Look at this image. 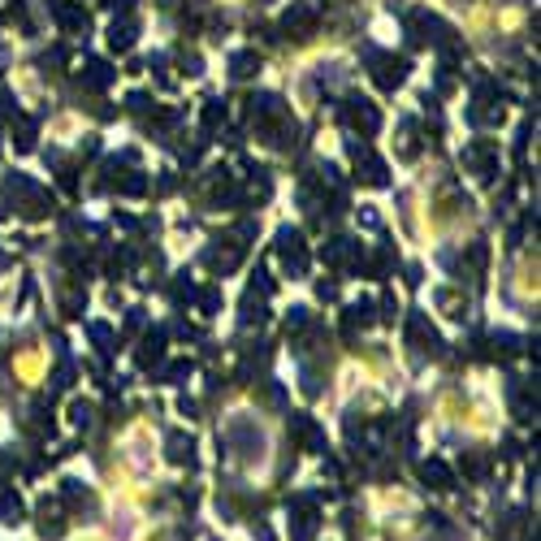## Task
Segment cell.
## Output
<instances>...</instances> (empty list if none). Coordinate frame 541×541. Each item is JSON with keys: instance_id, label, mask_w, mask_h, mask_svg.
<instances>
[{"instance_id": "obj_2", "label": "cell", "mask_w": 541, "mask_h": 541, "mask_svg": "<svg viewBox=\"0 0 541 541\" xmlns=\"http://www.w3.org/2000/svg\"><path fill=\"white\" fill-rule=\"evenodd\" d=\"M143 541H174V537H169V532H165V528H156V537H152V532H147V537H143Z\"/></svg>"}, {"instance_id": "obj_1", "label": "cell", "mask_w": 541, "mask_h": 541, "mask_svg": "<svg viewBox=\"0 0 541 541\" xmlns=\"http://www.w3.org/2000/svg\"><path fill=\"white\" fill-rule=\"evenodd\" d=\"M43 368H48V355L35 351V347H26V351L14 355V377H18L22 386H39L43 382Z\"/></svg>"}]
</instances>
